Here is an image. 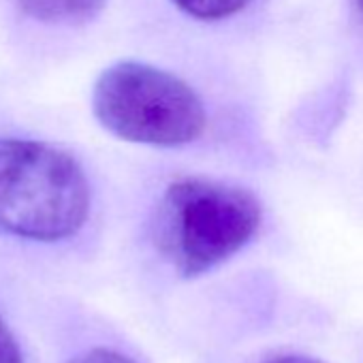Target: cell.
Returning a JSON list of instances; mask_svg holds the SVG:
<instances>
[{"mask_svg":"<svg viewBox=\"0 0 363 363\" xmlns=\"http://www.w3.org/2000/svg\"><path fill=\"white\" fill-rule=\"evenodd\" d=\"M0 363H22L18 342L3 316H0Z\"/></svg>","mask_w":363,"mask_h":363,"instance_id":"7","label":"cell"},{"mask_svg":"<svg viewBox=\"0 0 363 363\" xmlns=\"http://www.w3.org/2000/svg\"><path fill=\"white\" fill-rule=\"evenodd\" d=\"M90 212L79 162L48 143L0 137V231L58 242L75 235Z\"/></svg>","mask_w":363,"mask_h":363,"instance_id":"2","label":"cell"},{"mask_svg":"<svg viewBox=\"0 0 363 363\" xmlns=\"http://www.w3.org/2000/svg\"><path fill=\"white\" fill-rule=\"evenodd\" d=\"M18 5L39 22L84 24L103 11L105 0H18Z\"/></svg>","mask_w":363,"mask_h":363,"instance_id":"4","label":"cell"},{"mask_svg":"<svg viewBox=\"0 0 363 363\" xmlns=\"http://www.w3.org/2000/svg\"><path fill=\"white\" fill-rule=\"evenodd\" d=\"M265 363H320L318 359H312V357H306V354H278Z\"/></svg>","mask_w":363,"mask_h":363,"instance_id":"8","label":"cell"},{"mask_svg":"<svg viewBox=\"0 0 363 363\" xmlns=\"http://www.w3.org/2000/svg\"><path fill=\"white\" fill-rule=\"evenodd\" d=\"M69 363H135V361L118 350H111V348H92V350L77 354Z\"/></svg>","mask_w":363,"mask_h":363,"instance_id":"6","label":"cell"},{"mask_svg":"<svg viewBox=\"0 0 363 363\" xmlns=\"http://www.w3.org/2000/svg\"><path fill=\"white\" fill-rule=\"evenodd\" d=\"M357 7H359V11L363 13V0H357Z\"/></svg>","mask_w":363,"mask_h":363,"instance_id":"9","label":"cell"},{"mask_svg":"<svg viewBox=\"0 0 363 363\" xmlns=\"http://www.w3.org/2000/svg\"><path fill=\"white\" fill-rule=\"evenodd\" d=\"M92 109L111 135L156 147L193 143L208 124L203 101L184 79L135 60L116 62L101 73Z\"/></svg>","mask_w":363,"mask_h":363,"instance_id":"3","label":"cell"},{"mask_svg":"<svg viewBox=\"0 0 363 363\" xmlns=\"http://www.w3.org/2000/svg\"><path fill=\"white\" fill-rule=\"evenodd\" d=\"M261 218V203L250 191L191 175L164 189L152 238L179 276L197 278L238 255L257 235Z\"/></svg>","mask_w":363,"mask_h":363,"instance_id":"1","label":"cell"},{"mask_svg":"<svg viewBox=\"0 0 363 363\" xmlns=\"http://www.w3.org/2000/svg\"><path fill=\"white\" fill-rule=\"evenodd\" d=\"M175 7L201 22H220L244 11L252 0H173Z\"/></svg>","mask_w":363,"mask_h":363,"instance_id":"5","label":"cell"}]
</instances>
